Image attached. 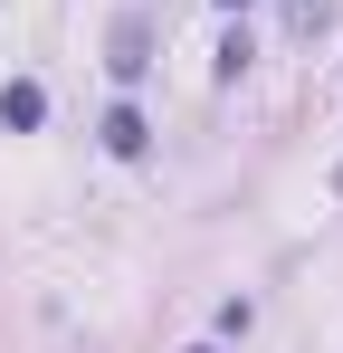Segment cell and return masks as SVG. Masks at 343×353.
Here are the masks:
<instances>
[{
    "label": "cell",
    "instance_id": "6da1fadb",
    "mask_svg": "<svg viewBox=\"0 0 343 353\" xmlns=\"http://www.w3.org/2000/svg\"><path fill=\"white\" fill-rule=\"evenodd\" d=\"M143 67H153V19H143V10H124V19H114V77L134 86Z\"/></svg>",
    "mask_w": 343,
    "mask_h": 353
},
{
    "label": "cell",
    "instance_id": "7a4b0ae2",
    "mask_svg": "<svg viewBox=\"0 0 343 353\" xmlns=\"http://www.w3.org/2000/svg\"><path fill=\"white\" fill-rule=\"evenodd\" d=\"M39 115H48V86H39V77H10V86H0V124H10V134H29Z\"/></svg>",
    "mask_w": 343,
    "mask_h": 353
},
{
    "label": "cell",
    "instance_id": "3957f363",
    "mask_svg": "<svg viewBox=\"0 0 343 353\" xmlns=\"http://www.w3.org/2000/svg\"><path fill=\"white\" fill-rule=\"evenodd\" d=\"M277 10H286L295 39H324V29H334V0H277Z\"/></svg>",
    "mask_w": 343,
    "mask_h": 353
},
{
    "label": "cell",
    "instance_id": "277c9868",
    "mask_svg": "<svg viewBox=\"0 0 343 353\" xmlns=\"http://www.w3.org/2000/svg\"><path fill=\"white\" fill-rule=\"evenodd\" d=\"M105 153H143V115H134V105L105 115Z\"/></svg>",
    "mask_w": 343,
    "mask_h": 353
},
{
    "label": "cell",
    "instance_id": "5b68a950",
    "mask_svg": "<svg viewBox=\"0 0 343 353\" xmlns=\"http://www.w3.org/2000/svg\"><path fill=\"white\" fill-rule=\"evenodd\" d=\"M248 58H258V48H248V29H229V39H220V86H229V77H248Z\"/></svg>",
    "mask_w": 343,
    "mask_h": 353
},
{
    "label": "cell",
    "instance_id": "8992f818",
    "mask_svg": "<svg viewBox=\"0 0 343 353\" xmlns=\"http://www.w3.org/2000/svg\"><path fill=\"white\" fill-rule=\"evenodd\" d=\"M220 10H248V0H220Z\"/></svg>",
    "mask_w": 343,
    "mask_h": 353
},
{
    "label": "cell",
    "instance_id": "52a82bcc",
    "mask_svg": "<svg viewBox=\"0 0 343 353\" xmlns=\"http://www.w3.org/2000/svg\"><path fill=\"white\" fill-rule=\"evenodd\" d=\"M191 353H210V344H191Z\"/></svg>",
    "mask_w": 343,
    "mask_h": 353
},
{
    "label": "cell",
    "instance_id": "ba28073f",
    "mask_svg": "<svg viewBox=\"0 0 343 353\" xmlns=\"http://www.w3.org/2000/svg\"><path fill=\"white\" fill-rule=\"evenodd\" d=\"M334 191H343V172H334Z\"/></svg>",
    "mask_w": 343,
    "mask_h": 353
}]
</instances>
